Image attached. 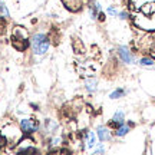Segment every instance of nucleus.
<instances>
[{
	"instance_id": "f257e3e1",
	"label": "nucleus",
	"mask_w": 155,
	"mask_h": 155,
	"mask_svg": "<svg viewBox=\"0 0 155 155\" xmlns=\"http://www.w3.org/2000/svg\"><path fill=\"white\" fill-rule=\"evenodd\" d=\"M30 43H32L33 53L35 55H39V56L45 55V53L48 52V49H49V46H50L49 38L43 33L35 35L33 38H32V42H30Z\"/></svg>"
},
{
	"instance_id": "f03ea898",
	"label": "nucleus",
	"mask_w": 155,
	"mask_h": 155,
	"mask_svg": "<svg viewBox=\"0 0 155 155\" xmlns=\"http://www.w3.org/2000/svg\"><path fill=\"white\" fill-rule=\"evenodd\" d=\"M20 128H22V131L25 134H33L38 129V124H35L30 119H22L20 121Z\"/></svg>"
},
{
	"instance_id": "7ed1b4c3",
	"label": "nucleus",
	"mask_w": 155,
	"mask_h": 155,
	"mask_svg": "<svg viewBox=\"0 0 155 155\" xmlns=\"http://www.w3.org/2000/svg\"><path fill=\"white\" fill-rule=\"evenodd\" d=\"M118 55H119V58L122 59V62H125V63H131V62L134 61V56L131 55V52L128 50L127 46L118 48Z\"/></svg>"
},
{
	"instance_id": "20e7f679",
	"label": "nucleus",
	"mask_w": 155,
	"mask_h": 155,
	"mask_svg": "<svg viewBox=\"0 0 155 155\" xmlns=\"http://www.w3.org/2000/svg\"><path fill=\"white\" fill-rule=\"evenodd\" d=\"M122 124H125V115H124L122 111H118L115 115H114V118H112L111 125L112 127H119Z\"/></svg>"
},
{
	"instance_id": "39448f33",
	"label": "nucleus",
	"mask_w": 155,
	"mask_h": 155,
	"mask_svg": "<svg viewBox=\"0 0 155 155\" xmlns=\"http://www.w3.org/2000/svg\"><path fill=\"white\" fill-rule=\"evenodd\" d=\"M98 138H99V141H109L111 139V134L108 131V128L105 127L98 128Z\"/></svg>"
},
{
	"instance_id": "423d86ee",
	"label": "nucleus",
	"mask_w": 155,
	"mask_h": 155,
	"mask_svg": "<svg viewBox=\"0 0 155 155\" xmlns=\"http://www.w3.org/2000/svg\"><path fill=\"white\" fill-rule=\"evenodd\" d=\"M128 132H129V125L122 124V125H119L118 129H116V137H125Z\"/></svg>"
},
{
	"instance_id": "0eeeda50",
	"label": "nucleus",
	"mask_w": 155,
	"mask_h": 155,
	"mask_svg": "<svg viewBox=\"0 0 155 155\" xmlns=\"http://www.w3.org/2000/svg\"><path fill=\"white\" fill-rule=\"evenodd\" d=\"M9 16H10V13L7 10V6L0 0V17H9Z\"/></svg>"
},
{
	"instance_id": "6e6552de",
	"label": "nucleus",
	"mask_w": 155,
	"mask_h": 155,
	"mask_svg": "<svg viewBox=\"0 0 155 155\" xmlns=\"http://www.w3.org/2000/svg\"><path fill=\"white\" fill-rule=\"evenodd\" d=\"M86 139H88V141H86V142H88V148H92V147H94L95 145V137H94V134L92 132H88L86 134Z\"/></svg>"
},
{
	"instance_id": "1a4fd4ad",
	"label": "nucleus",
	"mask_w": 155,
	"mask_h": 155,
	"mask_svg": "<svg viewBox=\"0 0 155 155\" xmlns=\"http://www.w3.org/2000/svg\"><path fill=\"white\" fill-rule=\"evenodd\" d=\"M86 89L89 92H95L96 91V81H86Z\"/></svg>"
},
{
	"instance_id": "9d476101",
	"label": "nucleus",
	"mask_w": 155,
	"mask_h": 155,
	"mask_svg": "<svg viewBox=\"0 0 155 155\" xmlns=\"http://www.w3.org/2000/svg\"><path fill=\"white\" fill-rule=\"evenodd\" d=\"M139 63L142 65V66H152L154 65V61L152 59H148V58H144V59H141Z\"/></svg>"
},
{
	"instance_id": "9b49d317",
	"label": "nucleus",
	"mask_w": 155,
	"mask_h": 155,
	"mask_svg": "<svg viewBox=\"0 0 155 155\" xmlns=\"http://www.w3.org/2000/svg\"><path fill=\"white\" fill-rule=\"evenodd\" d=\"M124 95V91L122 89H118V91H115V92H112L111 94V98L112 99H116V98H119V96H122Z\"/></svg>"
},
{
	"instance_id": "f8f14e48",
	"label": "nucleus",
	"mask_w": 155,
	"mask_h": 155,
	"mask_svg": "<svg viewBox=\"0 0 155 155\" xmlns=\"http://www.w3.org/2000/svg\"><path fill=\"white\" fill-rule=\"evenodd\" d=\"M106 12H108V13H109L111 16H116V15H118V10H116L114 6H109V7L106 9Z\"/></svg>"
},
{
	"instance_id": "ddd939ff",
	"label": "nucleus",
	"mask_w": 155,
	"mask_h": 155,
	"mask_svg": "<svg viewBox=\"0 0 155 155\" xmlns=\"http://www.w3.org/2000/svg\"><path fill=\"white\" fill-rule=\"evenodd\" d=\"M118 16H119V19H127L128 13H127V12H121V13H118Z\"/></svg>"
},
{
	"instance_id": "4468645a",
	"label": "nucleus",
	"mask_w": 155,
	"mask_h": 155,
	"mask_svg": "<svg viewBox=\"0 0 155 155\" xmlns=\"http://www.w3.org/2000/svg\"><path fill=\"white\" fill-rule=\"evenodd\" d=\"M102 152H104V148H102V147H101V148H98V150L95 151V154H102Z\"/></svg>"
}]
</instances>
